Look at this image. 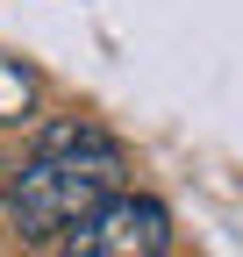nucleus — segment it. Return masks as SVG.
<instances>
[{
  "instance_id": "obj_1",
  "label": "nucleus",
  "mask_w": 243,
  "mask_h": 257,
  "mask_svg": "<svg viewBox=\"0 0 243 257\" xmlns=\"http://www.w3.org/2000/svg\"><path fill=\"white\" fill-rule=\"evenodd\" d=\"M114 193H122V143L93 121H50L36 128L29 165H15L8 221L22 243H50V236H72Z\"/></svg>"
},
{
  "instance_id": "obj_2",
  "label": "nucleus",
  "mask_w": 243,
  "mask_h": 257,
  "mask_svg": "<svg viewBox=\"0 0 243 257\" xmlns=\"http://www.w3.org/2000/svg\"><path fill=\"white\" fill-rule=\"evenodd\" d=\"M172 250V207L150 193H114L65 236V257H165Z\"/></svg>"
},
{
  "instance_id": "obj_3",
  "label": "nucleus",
  "mask_w": 243,
  "mask_h": 257,
  "mask_svg": "<svg viewBox=\"0 0 243 257\" xmlns=\"http://www.w3.org/2000/svg\"><path fill=\"white\" fill-rule=\"evenodd\" d=\"M0 121L22 128V121H36V72L15 57H0Z\"/></svg>"
},
{
  "instance_id": "obj_4",
  "label": "nucleus",
  "mask_w": 243,
  "mask_h": 257,
  "mask_svg": "<svg viewBox=\"0 0 243 257\" xmlns=\"http://www.w3.org/2000/svg\"><path fill=\"white\" fill-rule=\"evenodd\" d=\"M8 186H15V165H0V200H8Z\"/></svg>"
}]
</instances>
